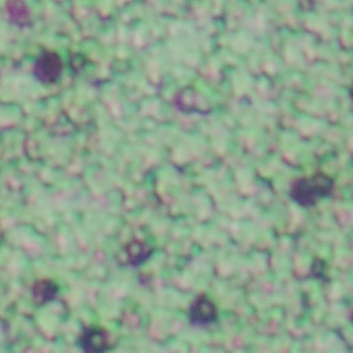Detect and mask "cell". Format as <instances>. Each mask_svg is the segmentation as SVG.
Returning a JSON list of instances; mask_svg holds the SVG:
<instances>
[{
	"label": "cell",
	"mask_w": 353,
	"mask_h": 353,
	"mask_svg": "<svg viewBox=\"0 0 353 353\" xmlns=\"http://www.w3.org/2000/svg\"><path fill=\"white\" fill-rule=\"evenodd\" d=\"M126 255L129 265L138 266L144 262L151 254V250L145 244L133 241L126 247Z\"/></svg>",
	"instance_id": "cell-7"
},
{
	"label": "cell",
	"mask_w": 353,
	"mask_h": 353,
	"mask_svg": "<svg viewBox=\"0 0 353 353\" xmlns=\"http://www.w3.org/2000/svg\"><path fill=\"white\" fill-rule=\"evenodd\" d=\"M78 343L86 352H103L112 345L110 334L104 328L88 327L80 334Z\"/></svg>",
	"instance_id": "cell-4"
},
{
	"label": "cell",
	"mask_w": 353,
	"mask_h": 353,
	"mask_svg": "<svg viewBox=\"0 0 353 353\" xmlns=\"http://www.w3.org/2000/svg\"><path fill=\"white\" fill-rule=\"evenodd\" d=\"M5 9L9 20L13 25L23 28L31 24L29 9L23 1H8Z\"/></svg>",
	"instance_id": "cell-6"
},
{
	"label": "cell",
	"mask_w": 353,
	"mask_h": 353,
	"mask_svg": "<svg viewBox=\"0 0 353 353\" xmlns=\"http://www.w3.org/2000/svg\"><path fill=\"white\" fill-rule=\"evenodd\" d=\"M58 292V286L48 278H42L34 283L31 293L34 303L42 306L52 301Z\"/></svg>",
	"instance_id": "cell-5"
},
{
	"label": "cell",
	"mask_w": 353,
	"mask_h": 353,
	"mask_svg": "<svg viewBox=\"0 0 353 353\" xmlns=\"http://www.w3.org/2000/svg\"><path fill=\"white\" fill-rule=\"evenodd\" d=\"M63 64L55 52L46 51L40 54L33 66V74L40 83L52 84L61 77Z\"/></svg>",
	"instance_id": "cell-2"
},
{
	"label": "cell",
	"mask_w": 353,
	"mask_h": 353,
	"mask_svg": "<svg viewBox=\"0 0 353 353\" xmlns=\"http://www.w3.org/2000/svg\"><path fill=\"white\" fill-rule=\"evenodd\" d=\"M334 189V181L326 174L318 172L311 176L295 179L291 185V199L304 207L315 206L324 198L330 196Z\"/></svg>",
	"instance_id": "cell-1"
},
{
	"label": "cell",
	"mask_w": 353,
	"mask_h": 353,
	"mask_svg": "<svg viewBox=\"0 0 353 353\" xmlns=\"http://www.w3.org/2000/svg\"><path fill=\"white\" fill-rule=\"evenodd\" d=\"M188 317L192 325L205 327L217 320L218 310L208 297L201 294L192 302L188 311Z\"/></svg>",
	"instance_id": "cell-3"
}]
</instances>
